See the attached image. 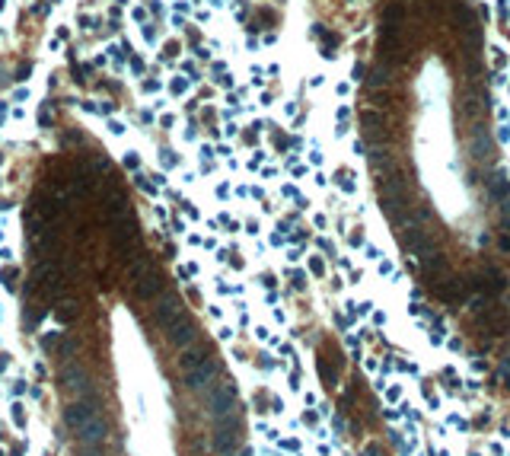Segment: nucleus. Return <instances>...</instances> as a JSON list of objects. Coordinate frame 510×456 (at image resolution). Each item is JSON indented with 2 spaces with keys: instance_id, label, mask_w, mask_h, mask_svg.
<instances>
[{
  "instance_id": "nucleus-3",
  "label": "nucleus",
  "mask_w": 510,
  "mask_h": 456,
  "mask_svg": "<svg viewBox=\"0 0 510 456\" xmlns=\"http://www.w3.org/2000/svg\"><path fill=\"white\" fill-rule=\"evenodd\" d=\"M204 395H207V412H211L214 421L236 415L239 405H236V386H233V383H226V380H217V383H214Z\"/></svg>"
},
{
  "instance_id": "nucleus-5",
  "label": "nucleus",
  "mask_w": 510,
  "mask_h": 456,
  "mask_svg": "<svg viewBox=\"0 0 510 456\" xmlns=\"http://www.w3.org/2000/svg\"><path fill=\"white\" fill-rule=\"evenodd\" d=\"M179 319H185V306H182V300H179L176 293H159L157 306H153V323H157V326L166 332V328L176 326Z\"/></svg>"
},
{
  "instance_id": "nucleus-10",
  "label": "nucleus",
  "mask_w": 510,
  "mask_h": 456,
  "mask_svg": "<svg viewBox=\"0 0 510 456\" xmlns=\"http://www.w3.org/2000/svg\"><path fill=\"white\" fill-rule=\"evenodd\" d=\"M32 211H35L38 214V217H42V220H51V217H58V201L55 198H35V207H32Z\"/></svg>"
},
{
  "instance_id": "nucleus-1",
  "label": "nucleus",
  "mask_w": 510,
  "mask_h": 456,
  "mask_svg": "<svg viewBox=\"0 0 510 456\" xmlns=\"http://www.w3.org/2000/svg\"><path fill=\"white\" fill-rule=\"evenodd\" d=\"M64 421L83 447H102L109 437V424H105L102 412H99V399H77L64 408Z\"/></svg>"
},
{
  "instance_id": "nucleus-2",
  "label": "nucleus",
  "mask_w": 510,
  "mask_h": 456,
  "mask_svg": "<svg viewBox=\"0 0 510 456\" xmlns=\"http://www.w3.org/2000/svg\"><path fill=\"white\" fill-rule=\"evenodd\" d=\"M239 440H243V418L236 415H230V418H220L214 421V437H211V447L217 450L220 456H230L236 453Z\"/></svg>"
},
{
  "instance_id": "nucleus-8",
  "label": "nucleus",
  "mask_w": 510,
  "mask_h": 456,
  "mask_svg": "<svg viewBox=\"0 0 510 456\" xmlns=\"http://www.w3.org/2000/svg\"><path fill=\"white\" fill-rule=\"evenodd\" d=\"M134 293H137L140 300H153L163 293V274L157 271V268H150V271L144 274V278L134 281Z\"/></svg>"
},
{
  "instance_id": "nucleus-7",
  "label": "nucleus",
  "mask_w": 510,
  "mask_h": 456,
  "mask_svg": "<svg viewBox=\"0 0 510 456\" xmlns=\"http://www.w3.org/2000/svg\"><path fill=\"white\" fill-rule=\"evenodd\" d=\"M166 338H169L176 348H182V351H185V348L198 345V328H194V323H191L189 316H185V319H179L176 326L166 328Z\"/></svg>"
},
{
  "instance_id": "nucleus-12",
  "label": "nucleus",
  "mask_w": 510,
  "mask_h": 456,
  "mask_svg": "<svg viewBox=\"0 0 510 456\" xmlns=\"http://www.w3.org/2000/svg\"><path fill=\"white\" fill-rule=\"evenodd\" d=\"M80 456H102V453H99V447H83V453H80Z\"/></svg>"
},
{
  "instance_id": "nucleus-6",
  "label": "nucleus",
  "mask_w": 510,
  "mask_h": 456,
  "mask_svg": "<svg viewBox=\"0 0 510 456\" xmlns=\"http://www.w3.org/2000/svg\"><path fill=\"white\" fill-rule=\"evenodd\" d=\"M61 386L67 392H73L77 399H96V390H93L90 377H86V370L80 364H64L61 370Z\"/></svg>"
},
{
  "instance_id": "nucleus-4",
  "label": "nucleus",
  "mask_w": 510,
  "mask_h": 456,
  "mask_svg": "<svg viewBox=\"0 0 510 456\" xmlns=\"http://www.w3.org/2000/svg\"><path fill=\"white\" fill-rule=\"evenodd\" d=\"M217 377H220V364L217 360H204V364H198V367H191V370H182V380H185V386H189L191 392H207L214 383H217Z\"/></svg>"
},
{
  "instance_id": "nucleus-9",
  "label": "nucleus",
  "mask_w": 510,
  "mask_h": 456,
  "mask_svg": "<svg viewBox=\"0 0 510 456\" xmlns=\"http://www.w3.org/2000/svg\"><path fill=\"white\" fill-rule=\"evenodd\" d=\"M204 360H211V351H207L204 345H191V348H185V351H182L179 367H182V370H191V367L204 364Z\"/></svg>"
},
{
  "instance_id": "nucleus-11",
  "label": "nucleus",
  "mask_w": 510,
  "mask_h": 456,
  "mask_svg": "<svg viewBox=\"0 0 510 456\" xmlns=\"http://www.w3.org/2000/svg\"><path fill=\"white\" fill-rule=\"evenodd\" d=\"M77 313H80V310H77V303H73V300H61V303H58V316H61L64 323H70Z\"/></svg>"
}]
</instances>
